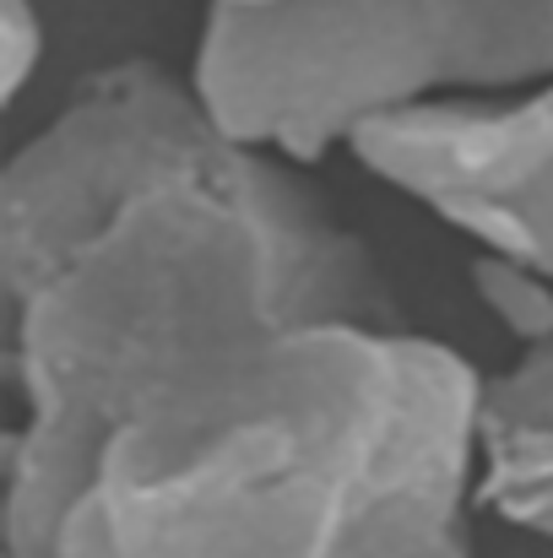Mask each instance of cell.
<instances>
[{
  "label": "cell",
  "mask_w": 553,
  "mask_h": 558,
  "mask_svg": "<svg viewBox=\"0 0 553 558\" xmlns=\"http://www.w3.org/2000/svg\"><path fill=\"white\" fill-rule=\"evenodd\" d=\"M16 423L0 558H33L147 401L299 326H401L359 233L153 60L87 76L0 174Z\"/></svg>",
  "instance_id": "1"
},
{
  "label": "cell",
  "mask_w": 553,
  "mask_h": 558,
  "mask_svg": "<svg viewBox=\"0 0 553 558\" xmlns=\"http://www.w3.org/2000/svg\"><path fill=\"white\" fill-rule=\"evenodd\" d=\"M483 374L299 326L120 423L33 558H472Z\"/></svg>",
  "instance_id": "2"
},
{
  "label": "cell",
  "mask_w": 553,
  "mask_h": 558,
  "mask_svg": "<svg viewBox=\"0 0 553 558\" xmlns=\"http://www.w3.org/2000/svg\"><path fill=\"white\" fill-rule=\"evenodd\" d=\"M553 82V0H293L206 11L190 87L244 147L321 163L390 109Z\"/></svg>",
  "instance_id": "3"
},
{
  "label": "cell",
  "mask_w": 553,
  "mask_h": 558,
  "mask_svg": "<svg viewBox=\"0 0 553 558\" xmlns=\"http://www.w3.org/2000/svg\"><path fill=\"white\" fill-rule=\"evenodd\" d=\"M348 153L483 255L553 277V82L374 114Z\"/></svg>",
  "instance_id": "4"
},
{
  "label": "cell",
  "mask_w": 553,
  "mask_h": 558,
  "mask_svg": "<svg viewBox=\"0 0 553 558\" xmlns=\"http://www.w3.org/2000/svg\"><path fill=\"white\" fill-rule=\"evenodd\" d=\"M478 510L553 537V342L521 348L478 401Z\"/></svg>",
  "instance_id": "5"
},
{
  "label": "cell",
  "mask_w": 553,
  "mask_h": 558,
  "mask_svg": "<svg viewBox=\"0 0 553 558\" xmlns=\"http://www.w3.org/2000/svg\"><path fill=\"white\" fill-rule=\"evenodd\" d=\"M467 277H472L478 304L494 315V326L516 348L553 342V277L516 266V260H500V255H478Z\"/></svg>",
  "instance_id": "6"
},
{
  "label": "cell",
  "mask_w": 553,
  "mask_h": 558,
  "mask_svg": "<svg viewBox=\"0 0 553 558\" xmlns=\"http://www.w3.org/2000/svg\"><path fill=\"white\" fill-rule=\"evenodd\" d=\"M49 27L33 0H0V98L16 104L27 82L44 71Z\"/></svg>",
  "instance_id": "7"
},
{
  "label": "cell",
  "mask_w": 553,
  "mask_h": 558,
  "mask_svg": "<svg viewBox=\"0 0 553 558\" xmlns=\"http://www.w3.org/2000/svg\"><path fill=\"white\" fill-rule=\"evenodd\" d=\"M277 5H293V0H206V11H277Z\"/></svg>",
  "instance_id": "8"
}]
</instances>
